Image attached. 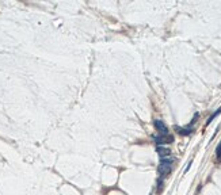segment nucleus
I'll return each instance as SVG.
<instances>
[{
	"mask_svg": "<svg viewBox=\"0 0 221 195\" xmlns=\"http://www.w3.org/2000/svg\"><path fill=\"white\" fill-rule=\"evenodd\" d=\"M216 156H217V160H221V141H220L218 146L216 148Z\"/></svg>",
	"mask_w": 221,
	"mask_h": 195,
	"instance_id": "0eeeda50",
	"label": "nucleus"
},
{
	"mask_svg": "<svg viewBox=\"0 0 221 195\" xmlns=\"http://www.w3.org/2000/svg\"><path fill=\"white\" fill-rule=\"evenodd\" d=\"M172 141H174V137L170 136V134H160V136L155 137V142H156L159 146H162L164 144H171Z\"/></svg>",
	"mask_w": 221,
	"mask_h": 195,
	"instance_id": "f03ea898",
	"label": "nucleus"
},
{
	"mask_svg": "<svg viewBox=\"0 0 221 195\" xmlns=\"http://www.w3.org/2000/svg\"><path fill=\"white\" fill-rule=\"evenodd\" d=\"M162 190H163V179H159V182H157V192H162Z\"/></svg>",
	"mask_w": 221,
	"mask_h": 195,
	"instance_id": "6e6552de",
	"label": "nucleus"
},
{
	"mask_svg": "<svg viewBox=\"0 0 221 195\" xmlns=\"http://www.w3.org/2000/svg\"><path fill=\"white\" fill-rule=\"evenodd\" d=\"M156 152H157V154L162 158H166L167 156H170V154H171V150L168 148H164V146H157Z\"/></svg>",
	"mask_w": 221,
	"mask_h": 195,
	"instance_id": "20e7f679",
	"label": "nucleus"
},
{
	"mask_svg": "<svg viewBox=\"0 0 221 195\" xmlns=\"http://www.w3.org/2000/svg\"><path fill=\"white\" fill-rule=\"evenodd\" d=\"M174 162V158H162L160 161V165H159L157 168V173L159 176H160V179L168 176L170 172H171V164Z\"/></svg>",
	"mask_w": 221,
	"mask_h": 195,
	"instance_id": "f257e3e1",
	"label": "nucleus"
},
{
	"mask_svg": "<svg viewBox=\"0 0 221 195\" xmlns=\"http://www.w3.org/2000/svg\"><path fill=\"white\" fill-rule=\"evenodd\" d=\"M175 130L181 134V136H190L193 133V129L191 128H179V126H175Z\"/></svg>",
	"mask_w": 221,
	"mask_h": 195,
	"instance_id": "39448f33",
	"label": "nucleus"
},
{
	"mask_svg": "<svg viewBox=\"0 0 221 195\" xmlns=\"http://www.w3.org/2000/svg\"><path fill=\"white\" fill-rule=\"evenodd\" d=\"M220 112H221V108H218V110H217V111H216V112H213V114H212V115H210V118H209V119H208V122H206V125H210V122L213 121L214 118L217 117V115H218Z\"/></svg>",
	"mask_w": 221,
	"mask_h": 195,
	"instance_id": "423d86ee",
	"label": "nucleus"
},
{
	"mask_svg": "<svg viewBox=\"0 0 221 195\" xmlns=\"http://www.w3.org/2000/svg\"><path fill=\"white\" fill-rule=\"evenodd\" d=\"M198 117H199V114H198V112H195V114H194V118H193V121H191V122H190V126H191V125H194V123H195V122H197V119H198Z\"/></svg>",
	"mask_w": 221,
	"mask_h": 195,
	"instance_id": "1a4fd4ad",
	"label": "nucleus"
},
{
	"mask_svg": "<svg viewBox=\"0 0 221 195\" xmlns=\"http://www.w3.org/2000/svg\"><path fill=\"white\" fill-rule=\"evenodd\" d=\"M153 126L157 132H160V134H168V128L164 125V122L160 121V119H155L153 122Z\"/></svg>",
	"mask_w": 221,
	"mask_h": 195,
	"instance_id": "7ed1b4c3",
	"label": "nucleus"
}]
</instances>
